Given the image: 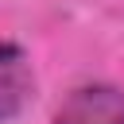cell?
<instances>
[{
    "mask_svg": "<svg viewBox=\"0 0 124 124\" xmlns=\"http://www.w3.org/2000/svg\"><path fill=\"white\" fill-rule=\"evenodd\" d=\"M50 124H124V89L116 85H81L66 97Z\"/></svg>",
    "mask_w": 124,
    "mask_h": 124,
    "instance_id": "1",
    "label": "cell"
},
{
    "mask_svg": "<svg viewBox=\"0 0 124 124\" xmlns=\"http://www.w3.org/2000/svg\"><path fill=\"white\" fill-rule=\"evenodd\" d=\"M31 66L19 46L0 43V124L16 120L31 101Z\"/></svg>",
    "mask_w": 124,
    "mask_h": 124,
    "instance_id": "2",
    "label": "cell"
}]
</instances>
